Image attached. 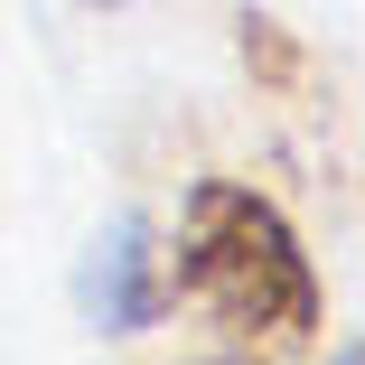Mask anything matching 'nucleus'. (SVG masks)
<instances>
[{
    "label": "nucleus",
    "mask_w": 365,
    "mask_h": 365,
    "mask_svg": "<svg viewBox=\"0 0 365 365\" xmlns=\"http://www.w3.org/2000/svg\"><path fill=\"white\" fill-rule=\"evenodd\" d=\"M235 66H244L262 94H281V103L309 94V47H300V29L272 19V10H244L235 19Z\"/></svg>",
    "instance_id": "3"
},
{
    "label": "nucleus",
    "mask_w": 365,
    "mask_h": 365,
    "mask_svg": "<svg viewBox=\"0 0 365 365\" xmlns=\"http://www.w3.org/2000/svg\"><path fill=\"white\" fill-rule=\"evenodd\" d=\"M337 365H365V346H346V356H337Z\"/></svg>",
    "instance_id": "5"
},
{
    "label": "nucleus",
    "mask_w": 365,
    "mask_h": 365,
    "mask_svg": "<svg viewBox=\"0 0 365 365\" xmlns=\"http://www.w3.org/2000/svg\"><path fill=\"white\" fill-rule=\"evenodd\" d=\"M76 309L103 328V337H131V328H160L178 309L169 290V244L150 235V215H122V225H103L76 262Z\"/></svg>",
    "instance_id": "2"
},
{
    "label": "nucleus",
    "mask_w": 365,
    "mask_h": 365,
    "mask_svg": "<svg viewBox=\"0 0 365 365\" xmlns=\"http://www.w3.org/2000/svg\"><path fill=\"white\" fill-rule=\"evenodd\" d=\"M169 290L187 309H206V328L253 365L300 356L328 319V290H319V262H309L300 225L244 178H197L187 187L178 235H169Z\"/></svg>",
    "instance_id": "1"
},
{
    "label": "nucleus",
    "mask_w": 365,
    "mask_h": 365,
    "mask_svg": "<svg viewBox=\"0 0 365 365\" xmlns=\"http://www.w3.org/2000/svg\"><path fill=\"white\" fill-rule=\"evenodd\" d=\"M76 10H122V0H76Z\"/></svg>",
    "instance_id": "4"
}]
</instances>
